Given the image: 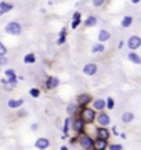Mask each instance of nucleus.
Listing matches in <instances>:
<instances>
[{
    "label": "nucleus",
    "mask_w": 141,
    "mask_h": 150,
    "mask_svg": "<svg viewBox=\"0 0 141 150\" xmlns=\"http://www.w3.org/2000/svg\"><path fill=\"white\" fill-rule=\"evenodd\" d=\"M83 128H85V122L80 118H75L72 121V129H73L75 132H82Z\"/></svg>",
    "instance_id": "nucleus-9"
},
{
    "label": "nucleus",
    "mask_w": 141,
    "mask_h": 150,
    "mask_svg": "<svg viewBox=\"0 0 141 150\" xmlns=\"http://www.w3.org/2000/svg\"><path fill=\"white\" fill-rule=\"evenodd\" d=\"M127 57H129V60H130L132 63H134L136 65H140V64H141V57H140L138 54H137V53H134V52H132V53H130V54L127 56Z\"/></svg>",
    "instance_id": "nucleus-14"
},
{
    "label": "nucleus",
    "mask_w": 141,
    "mask_h": 150,
    "mask_svg": "<svg viewBox=\"0 0 141 150\" xmlns=\"http://www.w3.org/2000/svg\"><path fill=\"white\" fill-rule=\"evenodd\" d=\"M93 106L95 110H104V109H105V102H104L102 99H97V100L93 102Z\"/></svg>",
    "instance_id": "nucleus-21"
},
{
    "label": "nucleus",
    "mask_w": 141,
    "mask_h": 150,
    "mask_svg": "<svg viewBox=\"0 0 141 150\" xmlns=\"http://www.w3.org/2000/svg\"><path fill=\"white\" fill-rule=\"evenodd\" d=\"M60 85V79L57 77H48L46 81V88L47 89H55Z\"/></svg>",
    "instance_id": "nucleus-8"
},
{
    "label": "nucleus",
    "mask_w": 141,
    "mask_h": 150,
    "mask_svg": "<svg viewBox=\"0 0 141 150\" xmlns=\"http://www.w3.org/2000/svg\"><path fill=\"white\" fill-rule=\"evenodd\" d=\"M108 146L107 140H102V139H97L95 142H93V147L94 150H105Z\"/></svg>",
    "instance_id": "nucleus-11"
},
{
    "label": "nucleus",
    "mask_w": 141,
    "mask_h": 150,
    "mask_svg": "<svg viewBox=\"0 0 141 150\" xmlns=\"http://www.w3.org/2000/svg\"><path fill=\"white\" fill-rule=\"evenodd\" d=\"M70 121H72V119H69V118H66L65 121H64V128H62L64 135H65V134H68V129H69V124H70Z\"/></svg>",
    "instance_id": "nucleus-27"
},
{
    "label": "nucleus",
    "mask_w": 141,
    "mask_h": 150,
    "mask_svg": "<svg viewBox=\"0 0 141 150\" xmlns=\"http://www.w3.org/2000/svg\"><path fill=\"white\" fill-rule=\"evenodd\" d=\"M29 95L32 96V97H35V99H38L40 96V90L39 89H36V88H32L31 90H29Z\"/></svg>",
    "instance_id": "nucleus-26"
},
{
    "label": "nucleus",
    "mask_w": 141,
    "mask_h": 150,
    "mask_svg": "<svg viewBox=\"0 0 141 150\" xmlns=\"http://www.w3.org/2000/svg\"><path fill=\"white\" fill-rule=\"evenodd\" d=\"M111 38V33L108 31H105V29H101L100 33H98V40L100 42H107V40H109Z\"/></svg>",
    "instance_id": "nucleus-16"
},
{
    "label": "nucleus",
    "mask_w": 141,
    "mask_h": 150,
    "mask_svg": "<svg viewBox=\"0 0 141 150\" xmlns=\"http://www.w3.org/2000/svg\"><path fill=\"white\" fill-rule=\"evenodd\" d=\"M78 110V106L75 104V103H69L68 104V107H66V111H68V114H75Z\"/></svg>",
    "instance_id": "nucleus-25"
},
{
    "label": "nucleus",
    "mask_w": 141,
    "mask_h": 150,
    "mask_svg": "<svg viewBox=\"0 0 141 150\" xmlns=\"http://www.w3.org/2000/svg\"><path fill=\"white\" fill-rule=\"evenodd\" d=\"M91 102V97H90V95H80L79 96V100L78 103L80 104V106H86L87 103Z\"/></svg>",
    "instance_id": "nucleus-19"
},
{
    "label": "nucleus",
    "mask_w": 141,
    "mask_h": 150,
    "mask_svg": "<svg viewBox=\"0 0 141 150\" xmlns=\"http://www.w3.org/2000/svg\"><path fill=\"white\" fill-rule=\"evenodd\" d=\"M62 43H65V36H60L57 40V45H62Z\"/></svg>",
    "instance_id": "nucleus-33"
},
{
    "label": "nucleus",
    "mask_w": 141,
    "mask_h": 150,
    "mask_svg": "<svg viewBox=\"0 0 141 150\" xmlns=\"http://www.w3.org/2000/svg\"><path fill=\"white\" fill-rule=\"evenodd\" d=\"M113 104H115V103H113V99H112V97H108V100L105 102V107H108L109 110H112V109H113Z\"/></svg>",
    "instance_id": "nucleus-29"
},
{
    "label": "nucleus",
    "mask_w": 141,
    "mask_h": 150,
    "mask_svg": "<svg viewBox=\"0 0 141 150\" xmlns=\"http://www.w3.org/2000/svg\"><path fill=\"white\" fill-rule=\"evenodd\" d=\"M83 72L89 75V77H93L97 74V65L94 63H90V64H86L85 67H83Z\"/></svg>",
    "instance_id": "nucleus-6"
},
{
    "label": "nucleus",
    "mask_w": 141,
    "mask_h": 150,
    "mask_svg": "<svg viewBox=\"0 0 141 150\" xmlns=\"http://www.w3.org/2000/svg\"><path fill=\"white\" fill-rule=\"evenodd\" d=\"M95 134H97V139L107 140V139L109 138V131H108V129H105V128H97Z\"/></svg>",
    "instance_id": "nucleus-10"
},
{
    "label": "nucleus",
    "mask_w": 141,
    "mask_h": 150,
    "mask_svg": "<svg viewBox=\"0 0 141 150\" xmlns=\"http://www.w3.org/2000/svg\"><path fill=\"white\" fill-rule=\"evenodd\" d=\"M65 35H66V29H65V28H62V29H61V32H60V36H65Z\"/></svg>",
    "instance_id": "nucleus-34"
},
{
    "label": "nucleus",
    "mask_w": 141,
    "mask_h": 150,
    "mask_svg": "<svg viewBox=\"0 0 141 150\" xmlns=\"http://www.w3.org/2000/svg\"><path fill=\"white\" fill-rule=\"evenodd\" d=\"M132 24H133V17L126 16L125 18L122 20V26H123V28H129Z\"/></svg>",
    "instance_id": "nucleus-23"
},
{
    "label": "nucleus",
    "mask_w": 141,
    "mask_h": 150,
    "mask_svg": "<svg viewBox=\"0 0 141 150\" xmlns=\"http://www.w3.org/2000/svg\"><path fill=\"white\" fill-rule=\"evenodd\" d=\"M122 121H123L125 124H129V122L134 121V114H133V113H130V111L125 113V114L122 115Z\"/></svg>",
    "instance_id": "nucleus-20"
},
{
    "label": "nucleus",
    "mask_w": 141,
    "mask_h": 150,
    "mask_svg": "<svg viewBox=\"0 0 141 150\" xmlns=\"http://www.w3.org/2000/svg\"><path fill=\"white\" fill-rule=\"evenodd\" d=\"M6 77H7L8 83L14 85V83L17 82V75H15V72L13 71V70H6Z\"/></svg>",
    "instance_id": "nucleus-13"
},
{
    "label": "nucleus",
    "mask_w": 141,
    "mask_h": 150,
    "mask_svg": "<svg viewBox=\"0 0 141 150\" xmlns=\"http://www.w3.org/2000/svg\"><path fill=\"white\" fill-rule=\"evenodd\" d=\"M79 24H80V13H75L73 14V17H72V24H70V26L73 28V29H76L79 26Z\"/></svg>",
    "instance_id": "nucleus-15"
},
{
    "label": "nucleus",
    "mask_w": 141,
    "mask_h": 150,
    "mask_svg": "<svg viewBox=\"0 0 141 150\" xmlns=\"http://www.w3.org/2000/svg\"><path fill=\"white\" fill-rule=\"evenodd\" d=\"M80 119L83 121V122H93L94 119H95V111L93 109H87L85 107L83 110H82V117Z\"/></svg>",
    "instance_id": "nucleus-1"
},
{
    "label": "nucleus",
    "mask_w": 141,
    "mask_h": 150,
    "mask_svg": "<svg viewBox=\"0 0 141 150\" xmlns=\"http://www.w3.org/2000/svg\"><path fill=\"white\" fill-rule=\"evenodd\" d=\"M79 143H80V146L83 149H86V150L93 149V139L89 135H82L80 139H79Z\"/></svg>",
    "instance_id": "nucleus-3"
},
{
    "label": "nucleus",
    "mask_w": 141,
    "mask_h": 150,
    "mask_svg": "<svg viewBox=\"0 0 141 150\" xmlns=\"http://www.w3.org/2000/svg\"><path fill=\"white\" fill-rule=\"evenodd\" d=\"M93 4L95 6V7H101L102 4H104V1H102V0H94Z\"/></svg>",
    "instance_id": "nucleus-32"
},
{
    "label": "nucleus",
    "mask_w": 141,
    "mask_h": 150,
    "mask_svg": "<svg viewBox=\"0 0 141 150\" xmlns=\"http://www.w3.org/2000/svg\"><path fill=\"white\" fill-rule=\"evenodd\" d=\"M48 146H50V142H48V139H46V138H39L36 140V143H35V147L39 150H46Z\"/></svg>",
    "instance_id": "nucleus-7"
},
{
    "label": "nucleus",
    "mask_w": 141,
    "mask_h": 150,
    "mask_svg": "<svg viewBox=\"0 0 141 150\" xmlns=\"http://www.w3.org/2000/svg\"><path fill=\"white\" fill-rule=\"evenodd\" d=\"M6 54H7V48L0 42V57H6Z\"/></svg>",
    "instance_id": "nucleus-28"
},
{
    "label": "nucleus",
    "mask_w": 141,
    "mask_h": 150,
    "mask_svg": "<svg viewBox=\"0 0 141 150\" xmlns=\"http://www.w3.org/2000/svg\"><path fill=\"white\" fill-rule=\"evenodd\" d=\"M22 31V28H21V25L15 22V21H11V22H8L6 25V32L10 33V35H19Z\"/></svg>",
    "instance_id": "nucleus-2"
},
{
    "label": "nucleus",
    "mask_w": 141,
    "mask_h": 150,
    "mask_svg": "<svg viewBox=\"0 0 141 150\" xmlns=\"http://www.w3.org/2000/svg\"><path fill=\"white\" fill-rule=\"evenodd\" d=\"M23 104V100L22 99H11V100H8L7 106L10 109H18V107H21Z\"/></svg>",
    "instance_id": "nucleus-12"
},
{
    "label": "nucleus",
    "mask_w": 141,
    "mask_h": 150,
    "mask_svg": "<svg viewBox=\"0 0 141 150\" xmlns=\"http://www.w3.org/2000/svg\"><path fill=\"white\" fill-rule=\"evenodd\" d=\"M60 150H68V147H65V146H61V149Z\"/></svg>",
    "instance_id": "nucleus-36"
},
{
    "label": "nucleus",
    "mask_w": 141,
    "mask_h": 150,
    "mask_svg": "<svg viewBox=\"0 0 141 150\" xmlns=\"http://www.w3.org/2000/svg\"><path fill=\"white\" fill-rule=\"evenodd\" d=\"M105 49H104V45L102 43H95L93 48H91V53L93 54H97V53H102Z\"/></svg>",
    "instance_id": "nucleus-22"
},
{
    "label": "nucleus",
    "mask_w": 141,
    "mask_h": 150,
    "mask_svg": "<svg viewBox=\"0 0 141 150\" xmlns=\"http://www.w3.org/2000/svg\"><path fill=\"white\" fill-rule=\"evenodd\" d=\"M108 149L109 150H122L123 147H122V145H109Z\"/></svg>",
    "instance_id": "nucleus-30"
},
{
    "label": "nucleus",
    "mask_w": 141,
    "mask_h": 150,
    "mask_svg": "<svg viewBox=\"0 0 141 150\" xmlns=\"http://www.w3.org/2000/svg\"><path fill=\"white\" fill-rule=\"evenodd\" d=\"M94 25H97V18H95L94 16H89L86 18V21H85V26L91 28V26H94Z\"/></svg>",
    "instance_id": "nucleus-18"
},
{
    "label": "nucleus",
    "mask_w": 141,
    "mask_h": 150,
    "mask_svg": "<svg viewBox=\"0 0 141 150\" xmlns=\"http://www.w3.org/2000/svg\"><path fill=\"white\" fill-rule=\"evenodd\" d=\"M127 46L130 50H137L141 46V39L138 36H130L127 40Z\"/></svg>",
    "instance_id": "nucleus-4"
},
{
    "label": "nucleus",
    "mask_w": 141,
    "mask_h": 150,
    "mask_svg": "<svg viewBox=\"0 0 141 150\" xmlns=\"http://www.w3.org/2000/svg\"><path fill=\"white\" fill-rule=\"evenodd\" d=\"M35 54L33 53H29V54H26L25 57H23V63L25 64H31V63H35Z\"/></svg>",
    "instance_id": "nucleus-24"
},
{
    "label": "nucleus",
    "mask_w": 141,
    "mask_h": 150,
    "mask_svg": "<svg viewBox=\"0 0 141 150\" xmlns=\"http://www.w3.org/2000/svg\"><path fill=\"white\" fill-rule=\"evenodd\" d=\"M97 122L101 125V128H104V126H107L108 124L111 122V118L108 114H105V113H100L98 115H97Z\"/></svg>",
    "instance_id": "nucleus-5"
},
{
    "label": "nucleus",
    "mask_w": 141,
    "mask_h": 150,
    "mask_svg": "<svg viewBox=\"0 0 141 150\" xmlns=\"http://www.w3.org/2000/svg\"><path fill=\"white\" fill-rule=\"evenodd\" d=\"M11 8H13V4H8L6 1H1V3H0V16L4 14V13H8Z\"/></svg>",
    "instance_id": "nucleus-17"
},
{
    "label": "nucleus",
    "mask_w": 141,
    "mask_h": 150,
    "mask_svg": "<svg viewBox=\"0 0 141 150\" xmlns=\"http://www.w3.org/2000/svg\"><path fill=\"white\" fill-rule=\"evenodd\" d=\"M7 64H8L7 57H0V65H7Z\"/></svg>",
    "instance_id": "nucleus-31"
},
{
    "label": "nucleus",
    "mask_w": 141,
    "mask_h": 150,
    "mask_svg": "<svg viewBox=\"0 0 141 150\" xmlns=\"http://www.w3.org/2000/svg\"><path fill=\"white\" fill-rule=\"evenodd\" d=\"M112 132H113V134H115V135H117V134H119V132H116V128H115V126L112 128Z\"/></svg>",
    "instance_id": "nucleus-35"
}]
</instances>
